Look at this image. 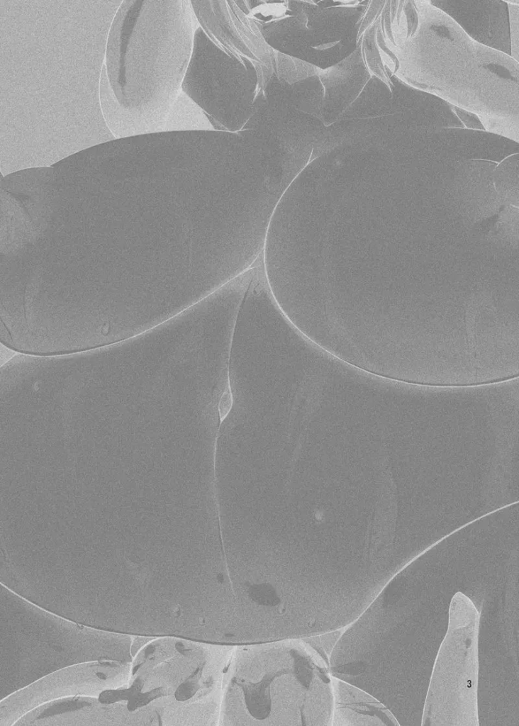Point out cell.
<instances>
[{"label": "cell", "instance_id": "cell-2", "mask_svg": "<svg viewBox=\"0 0 519 726\" xmlns=\"http://www.w3.org/2000/svg\"><path fill=\"white\" fill-rule=\"evenodd\" d=\"M333 695L332 726L396 724L385 705L355 685L333 676Z\"/></svg>", "mask_w": 519, "mask_h": 726}, {"label": "cell", "instance_id": "cell-1", "mask_svg": "<svg viewBox=\"0 0 519 726\" xmlns=\"http://www.w3.org/2000/svg\"><path fill=\"white\" fill-rule=\"evenodd\" d=\"M233 683L238 725L332 726L329 663L303 639L240 645Z\"/></svg>", "mask_w": 519, "mask_h": 726}, {"label": "cell", "instance_id": "cell-4", "mask_svg": "<svg viewBox=\"0 0 519 726\" xmlns=\"http://www.w3.org/2000/svg\"><path fill=\"white\" fill-rule=\"evenodd\" d=\"M345 628V627L302 639L325 661L329 663L331 654Z\"/></svg>", "mask_w": 519, "mask_h": 726}, {"label": "cell", "instance_id": "cell-3", "mask_svg": "<svg viewBox=\"0 0 519 726\" xmlns=\"http://www.w3.org/2000/svg\"><path fill=\"white\" fill-rule=\"evenodd\" d=\"M166 125L170 130H215L203 111L182 90L171 106Z\"/></svg>", "mask_w": 519, "mask_h": 726}]
</instances>
